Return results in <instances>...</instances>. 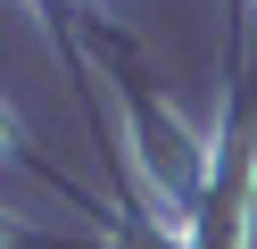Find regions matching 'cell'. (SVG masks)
Segmentation results:
<instances>
[{
  "label": "cell",
  "mask_w": 257,
  "mask_h": 249,
  "mask_svg": "<svg viewBox=\"0 0 257 249\" xmlns=\"http://www.w3.org/2000/svg\"><path fill=\"white\" fill-rule=\"evenodd\" d=\"M249 216H257V17L232 25V75H224V125L207 149L199 199L183 216L191 249H249Z\"/></svg>",
  "instance_id": "1"
},
{
  "label": "cell",
  "mask_w": 257,
  "mask_h": 249,
  "mask_svg": "<svg viewBox=\"0 0 257 249\" xmlns=\"http://www.w3.org/2000/svg\"><path fill=\"white\" fill-rule=\"evenodd\" d=\"M0 149H17V116H9V100H0Z\"/></svg>",
  "instance_id": "2"
}]
</instances>
